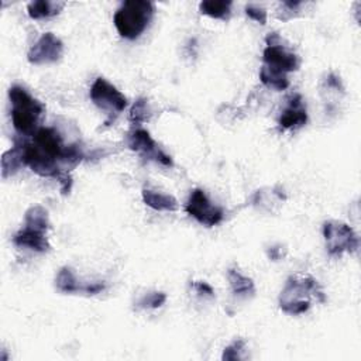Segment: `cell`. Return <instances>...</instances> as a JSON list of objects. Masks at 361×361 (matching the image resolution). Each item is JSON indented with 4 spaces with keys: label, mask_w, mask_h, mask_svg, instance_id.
I'll return each mask as SVG.
<instances>
[{
    "label": "cell",
    "mask_w": 361,
    "mask_h": 361,
    "mask_svg": "<svg viewBox=\"0 0 361 361\" xmlns=\"http://www.w3.org/2000/svg\"><path fill=\"white\" fill-rule=\"evenodd\" d=\"M185 209L190 216L196 219L201 224L206 226V228H213V226L219 224L224 217L223 209L213 205L202 190H195L191 194Z\"/></svg>",
    "instance_id": "obj_7"
},
{
    "label": "cell",
    "mask_w": 361,
    "mask_h": 361,
    "mask_svg": "<svg viewBox=\"0 0 361 361\" xmlns=\"http://www.w3.org/2000/svg\"><path fill=\"white\" fill-rule=\"evenodd\" d=\"M127 146L130 150L140 154L146 160H154L165 167H172V160L168 154H165L147 130L139 128L134 130L127 137Z\"/></svg>",
    "instance_id": "obj_9"
},
{
    "label": "cell",
    "mask_w": 361,
    "mask_h": 361,
    "mask_svg": "<svg viewBox=\"0 0 361 361\" xmlns=\"http://www.w3.org/2000/svg\"><path fill=\"white\" fill-rule=\"evenodd\" d=\"M324 237L326 240L328 253L330 255H342L343 253H354L358 249V237L349 224L343 221L329 220L324 224Z\"/></svg>",
    "instance_id": "obj_5"
},
{
    "label": "cell",
    "mask_w": 361,
    "mask_h": 361,
    "mask_svg": "<svg viewBox=\"0 0 361 361\" xmlns=\"http://www.w3.org/2000/svg\"><path fill=\"white\" fill-rule=\"evenodd\" d=\"M284 201H285V195L276 188L257 191L253 198V203L258 206V209L269 210V212H273L274 205H281Z\"/></svg>",
    "instance_id": "obj_18"
},
{
    "label": "cell",
    "mask_w": 361,
    "mask_h": 361,
    "mask_svg": "<svg viewBox=\"0 0 361 361\" xmlns=\"http://www.w3.org/2000/svg\"><path fill=\"white\" fill-rule=\"evenodd\" d=\"M246 350V342L243 339H239L233 342L230 346H228L223 351L221 358L228 361H235V360H243V351Z\"/></svg>",
    "instance_id": "obj_23"
},
{
    "label": "cell",
    "mask_w": 361,
    "mask_h": 361,
    "mask_svg": "<svg viewBox=\"0 0 361 361\" xmlns=\"http://www.w3.org/2000/svg\"><path fill=\"white\" fill-rule=\"evenodd\" d=\"M167 302V295L164 292H150L147 295H144L143 298H140L135 303L139 309H157L161 308L164 303Z\"/></svg>",
    "instance_id": "obj_22"
},
{
    "label": "cell",
    "mask_w": 361,
    "mask_h": 361,
    "mask_svg": "<svg viewBox=\"0 0 361 361\" xmlns=\"http://www.w3.org/2000/svg\"><path fill=\"white\" fill-rule=\"evenodd\" d=\"M156 8L151 2L146 0H128L124 2L115 13L113 23L116 30L123 38L135 40L139 38L149 27Z\"/></svg>",
    "instance_id": "obj_1"
},
{
    "label": "cell",
    "mask_w": 361,
    "mask_h": 361,
    "mask_svg": "<svg viewBox=\"0 0 361 361\" xmlns=\"http://www.w3.org/2000/svg\"><path fill=\"white\" fill-rule=\"evenodd\" d=\"M12 102V121L20 134L33 135L38 128V120L44 113V105L34 99L22 86H12L9 90Z\"/></svg>",
    "instance_id": "obj_3"
},
{
    "label": "cell",
    "mask_w": 361,
    "mask_h": 361,
    "mask_svg": "<svg viewBox=\"0 0 361 361\" xmlns=\"http://www.w3.org/2000/svg\"><path fill=\"white\" fill-rule=\"evenodd\" d=\"M13 243L17 247L30 249V250H34L37 253H45V251H49L51 249L45 233L26 228V226H24V229H22L19 233L15 235Z\"/></svg>",
    "instance_id": "obj_12"
},
{
    "label": "cell",
    "mask_w": 361,
    "mask_h": 361,
    "mask_svg": "<svg viewBox=\"0 0 361 361\" xmlns=\"http://www.w3.org/2000/svg\"><path fill=\"white\" fill-rule=\"evenodd\" d=\"M64 56V44L53 33L42 34L38 41L30 49L27 60L33 65L54 64Z\"/></svg>",
    "instance_id": "obj_8"
},
{
    "label": "cell",
    "mask_w": 361,
    "mask_h": 361,
    "mask_svg": "<svg viewBox=\"0 0 361 361\" xmlns=\"http://www.w3.org/2000/svg\"><path fill=\"white\" fill-rule=\"evenodd\" d=\"M26 167L24 161V144H16L2 157V176L6 179Z\"/></svg>",
    "instance_id": "obj_14"
},
{
    "label": "cell",
    "mask_w": 361,
    "mask_h": 361,
    "mask_svg": "<svg viewBox=\"0 0 361 361\" xmlns=\"http://www.w3.org/2000/svg\"><path fill=\"white\" fill-rule=\"evenodd\" d=\"M56 287L58 291L64 294H78V292H85L87 295H96L105 291V284L96 283V284H89V285H81L74 269L69 267H62L60 269V273L56 278Z\"/></svg>",
    "instance_id": "obj_10"
},
{
    "label": "cell",
    "mask_w": 361,
    "mask_h": 361,
    "mask_svg": "<svg viewBox=\"0 0 361 361\" xmlns=\"http://www.w3.org/2000/svg\"><path fill=\"white\" fill-rule=\"evenodd\" d=\"M265 41H267V47L262 53V61L265 67L284 74L299 69L301 67L299 57L284 47L281 42V37L277 33L269 34L265 38Z\"/></svg>",
    "instance_id": "obj_4"
},
{
    "label": "cell",
    "mask_w": 361,
    "mask_h": 361,
    "mask_svg": "<svg viewBox=\"0 0 361 361\" xmlns=\"http://www.w3.org/2000/svg\"><path fill=\"white\" fill-rule=\"evenodd\" d=\"M64 2H50V0H38V2H31L27 6L28 16L34 20L49 19L58 15L64 9Z\"/></svg>",
    "instance_id": "obj_15"
},
{
    "label": "cell",
    "mask_w": 361,
    "mask_h": 361,
    "mask_svg": "<svg viewBox=\"0 0 361 361\" xmlns=\"http://www.w3.org/2000/svg\"><path fill=\"white\" fill-rule=\"evenodd\" d=\"M143 201L147 206L158 212H176L179 209V203L172 195L151 190H143Z\"/></svg>",
    "instance_id": "obj_13"
},
{
    "label": "cell",
    "mask_w": 361,
    "mask_h": 361,
    "mask_svg": "<svg viewBox=\"0 0 361 361\" xmlns=\"http://www.w3.org/2000/svg\"><path fill=\"white\" fill-rule=\"evenodd\" d=\"M90 99L110 116L120 115L127 108V99L120 90L105 78H98L90 87Z\"/></svg>",
    "instance_id": "obj_6"
},
{
    "label": "cell",
    "mask_w": 361,
    "mask_h": 361,
    "mask_svg": "<svg viewBox=\"0 0 361 361\" xmlns=\"http://www.w3.org/2000/svg\"><path fill=\"white\" fill-rule=\"evenodd\" d=\"M260 79L267 87H271L274 90H285L289 86V79L287 74L271 69L265 65H262L260 69Z\"/></svg>",
    "instance_id": "obj_19"
},
{
    "label": "cell",
    "mask_w": 361,
    "mask_h": 361,
    "mask_svg": "<svg viewBox=\"0 0 361 361\" xmlns=\"http://www.w3.org/2000/svg\"><path fill=\"white\" fill-rule=\"evenodd\" d=\"M228 278L232 287V291L237 296H249L255 292V285L251 278L243 276L240 271L230 268L228 273Z\"/></svg>",
    "instance_id": "obj_17"
},
{
    "label": "cell",
    "mask_w": 361,
    "mask_h": 361,
    "mask_svg": "<svg viewBox=\"0 0 361 361\" xmlns=\"http://www.w3.org/2000/svg\"><path fill=\"white\" fill-rule=\"evenodd\" d=\"M202 15H206L212 19L229 20L232 13V2H215V0H205L199 5Z\"/></svg>",
    "instance_id": "obj_20"
},
{
    "label": "cell",
    "mask_w": 361,
    "mask_h": 361,
    "mask_svg": "<svg viewBox=\"0 0 361 361\" xmlns=\"http://www.w3.org/2000/svg\"><path fill=\"white\" fill-rule=\"evenodd\" d=\"M194 288H195L196 294L201 295V296H209V298H213V296H215V291H213V288H212L208 283L199 281V283H196V284L194 285Z\"/></svg>",
    "instance_id": "obj_25"
},
{
    "label": "cell",
    "mask_w": 361,
    "mask_h": 361,
    "mask_svg": "<svg viewBox=\"0 0 361 361\" xmlns=\"http://www.w3.org/2000/svg\"><path fill=\"white\" fill-rule=\"evenodd\" d=\"M26 228L47 233L50 229V217H49V212L45 210L42 206L37 205L30 208L26 212Z\"/></svg>",
    "instance_id": "obj_16"
},
{
    "label": "cell",
    "mask_w": 361,
    "mask_h": 361,
    "mask_svg": "<svg viewBox=\"0 0 361 361\" xmlns=\"http://www.w3.org/2000/svg\"><path fill=\"white\" fill-rule=\"evenodd\" d=\"M310 296L325 302V295L318 281L312 277L288 278L280 295V308L288 314H302L310 308Z\"/></svg>",
    "instance_id": "obj_2"
},
{
    "label": "cell",
    "mask_w": 361,
    "mask_h": 361,
    "mask_svg": "<svg viewBox=\"0 0 361 361\" xmlns=\"http://www.w3.org/2000/svg\"><path fill=\"white\" fill-rule=\"evenodd\" d=\"M308 121V112L301 95H292L289 98L287 109L281 113L278 124L284 130H296L306 124Z\"/></svg>",
    "instance_id": "obj_11"
},
{
    "label": "cell",
    "mask_w": 361,
    "mask_h": 361,
    "mask_svg": "<svg viewBox=\"0 0 361 361\" xmlns=\"http://www.w3.org/2000/svg\"><path fill=\"white\" fill-rule=\"evenodd\" d=\"M151 117V110L149 108V101L144 98L137 99L130 110V120L134 124H142L144 121H149Z\"/></svg>",
    "instance_id": "obj_21"
},
{
    "label": "cell",
    "mask_w": 361,
    "mask_h": 361,
    "mask_svg": "<svg viewBox=\"0 0 361 361\" xmlns=\"http://www.w3.org/2000/svg\"><path fill=\"white\" fill-rule=\"evenodd\" d=\"M246 15L251 20H254V22H257L260 24H265L267 23V12H265V9H262L260 6H255V5L246 6Z\"/></svg>",
    "instance_id": "obj_24"
}]
</instances>
